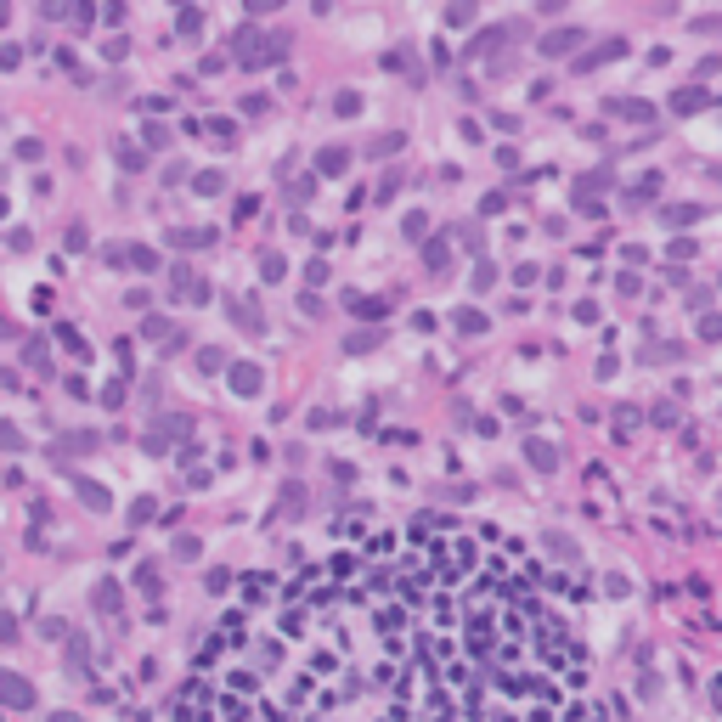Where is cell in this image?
Masks as SVG:
<instances>
[{"instance_id":"6da1fadb","label":"cell","mask_w":722,"mask_h":722,"mask_svg":"<svg viewBox=\"0 0 722 722\" xmlns=\"http://www.w3.org/2000/svg\"><path fill=\"white\" fill-rule=\"evenodd\" d=\"M576 46H581V34H576V28H553V34L542 40V51H547V57H570Z\"/></svg>"},{"instance_id":"7a4b0ae2","label":"cell","mask_w":722,"mask_h":722,"mask_svg":"<svg viewBox=\"0 0 722 722\" xmlns=\"http://www.w3.org/2000/svg\"><path fill=\"white\" fill-rule=\"evenodd\" d=\"M525 463H531V469H542V474H553V469H559V452L547 446V440H531V446H525Z\"/></svg>"},{"instance_id":"3957f363","label":"cell","mask_w":722,"mask_h":722,"mask_svg":"<svg viewBox=\"0 0 722 722\" xmlns=\"http://www.w3.org/2000/svg\"><path fill=\"white\" fill-rule=\"evenodd\" d=\"M457 327H463V333H485V311L463 305V311H457Z\"/></svg>"},{"instance_id":"277c9868","label":"cell","mask_w":722,"mask_h":722,"mask_svg":"<svg viewBox=\"0 0 722 722\" xmlns=\"http://www.w3.org/2000/svg\"><path fill=\"white\" fill-rule=\"evenodd\" d=\"M232 384H237L243 395H254V390H260V367H237V372H232Z\"/></svg>"},{"instance_id":"5b68a950","label":"cell","mask_w":722,"mask_h":722,"mask_svg":"<svg viewBox=\"0 0 722 722\" xmlns=\"http://www.w3.org/2000/svg\"><path fill=\"white\" fill-rule=\"evenodd\" d=\"M316 164H322V175H338V169H345L350 158H345V147H327V153H322Z\"/></svg>"},{"instance_id":"8992f818","label":"cell","mask_w":722,"mask_h":722,"mask_svg":"<svg viewBox=\"0 0 722 722\" xmlns=\"http://www.w3.org/2000/svg\"><path fill=\"white\" fill-rule=\"evenodd\" d=\"M401 232H406L412 243H423V232H429V215H423V209H412V215H406V226H401Z\"/></svg>"},{"instance_id":"52a82bcc","label":"cell","mask_w":722,"mask_h":722,"mask_svg":"<svg viewBox=\"0 0 722 722\" xmlns=\"http://www.w3.org/2000/svg\"><path fill=\"white\" fill-rule=\"evenodd\" d=\"M446 254H452L446 237H429V243H423V260H429V266H446Z\"/></svg>"},{"instance_id":"ba28073f","label":"cell","mask_w":722,"mask_h":722,"mask_svg":"<svg viewBox=\"0 0 722 722\" xmlns=\"http://www.w3.org/2000/svg\"><path fill=\"white\" fill-rule=\"evenodd\" d=\"M671 108H677V113H694V108H705V96H700V91H683V96H671Z\"/></svg>"},{"instance_id":"9c48e42d","label":"cell","mask_w":722,"mask_h":722,"mask_svg":"<svg viewBox=\"0 0 722 722\" xmlns=\"http://www.w3.org/2000/svg\"><path fill=\"white\" fill-rule=\"evenodd\" d=\"M350 305H356V316H384V300H361V293H356Z\"/></svg>"},{"instance_id":"30bf717a","label":"cell","mask_w":722,"mask_h":722,"mask_svg":"<svg viewBox=\"0 0 722 722\" xmlns=\"http://www.w3.org/2000/svg\"><path fill=\"white\" fill-rule=\"evenodd\" d=\"M700 338H722V316H705V322H700Z\"/></svg>"}]
</instances>
